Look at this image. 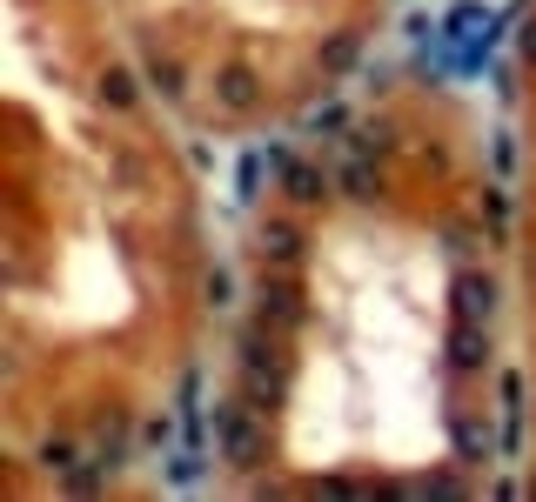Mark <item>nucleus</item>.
I'll list each match as a JSON object with an SVG mask.
<instances>
[{
  "label": "nucleus",
  "instance_id": "nucleus-1",
  "mask_svg": "<svg viewBox=\"0 0 536 502\" xmlns=\"http://www.w3.org/2000/svg\"><path fill=\"white\" fill-rule=\"evenodd\" d=\"M215 442L235 469H255L262 462V429H255V409L248 402H215Z\"/></svg>",
  "mask_w": 536,
  "mask_h": 502
},
{
  "label": "nucleus",
  "instance_id": "nucleus-2",
  "mask_svg": "<svg viewBox=\"0 0 536 502\" xmlns=\"http://www.w3.org/2000/svg\"><path fill=\"white\" fill-rule=\"evenodd\" d=\"M268 168L282 175L289 201H302V208H315V201L329 195V175H322V168H309V161H289V154H268Z\"/></svg>",
  "mask_w": 536,
  "mask_h": 502
},
{
  "label": "nucleus",
  "instance_id": "nucleus-3",
  "mask_svg": "<svg viewBox=\"0 0 536 502\" xmlns=\"http://www.w3.org/2000/svg\"><path fill=\"white\" fill-rule=\"evenodd\" d=\"M369 134H349V154H342V195L349 201H376V168H369Z\"/></svg>",
  "mask_w": 536,
  "mask_h": 502
},
{
  "label": "nucleus",
  "instance_id": "nucleus-4",
  "mask_svg": "<svg viewBox=\"0 0 536 502\" xmlns=\"http://www.w3.org/2000/svg\"><path fill=\"white\" fill-rule=\"evenodd\" d=\"M242 375H248V402H268L275 395V362H268V349H262V335H248V349H242Z\"/></svg>",
  "mask_w": 536,
  "mask_h": 502
},
{
  "label": "nucleus",
  "instance_id": "nucleus-5",
  "mask_svg": "<svg viewBox=\"0 0 536 502\" xmlns=\"http://www.w3.org/2000/svg\"><path fill=\"white\" fill-rule=\"evenodd\" d=\"M483 355H490V349H483V322H456V328H449V369H483Z\"/></svg>",
  "mask_w": 536,
  "mask_h": 502
},
{
  "label": "nucleus",
  "instance_id": "nucleus-6",
  "mask_svg": "<svg viewBox=\"0 0 536 502\" xmlns=\"http://www.w3.org/2000/svg\"><path fill=\"white\" fill-rule=\"evenodd\" d=\"M490 302L496 288L483 275H456V322H490Z\"/></svg>",
  "mask_w": 536,
  "mask_h": 502
},
{
  "label": "nucleus",
  "instance_id": "nucleus-7",
  "mask_svg": "<svg viewBox=\"0 0 536 502\" xmlns=\"http://www.w3.org/2000/svg\"><path fill=\"white\" fill-rule=\"evenodd\" d=\"M449 436H456L463 462H490V456H496V436H490V422H476V415H456V422H449Z\"/></svg>",
  "mask_w": 536,
  "mask_h": 502
},
{
  "label": "nucleus",
  "instance_id": "nucleus-8",
  "mask_svg": "<svg viewBox=\"0 0 536 502\" xmlns=\"http://www.w3.org/2000/svg\"><path fill=\"white\" fill-rule=\"evenodd\" d=\"M215 88H222V101H228L235 114L255 108V74H248V67H222V81H215Z\"/></svg>",
  "mask_w": 536,
  "mask_h": 502
},
{
  "label": "nucleus",
  "instance_id": "nucleus-9",
  "mask_svg": "<svg viewBox=\"0 0 536 502\" xmlns=\"http://www.w3.org/2000/svg\"><path fill=\"white\" fill-rule=\"evenodd\" d=\"M262 248L275 255V262H295V255H302V235H295L289 221H268V228H262Z\"/></svg>",
  "mask_w": 536,
  "mask_h": 502
},
{
  "label": "nucleus",
  "instance_id": "nucleus-10",
  "mask_svg": "<svg viewBox=\"0 0 536 502\" xmlns=\"http://www.w3.org/2000/svg\"><path fill=\"white\" fill-rule=\"evenodd\" d=\"M262 308L275 315V322H295V315H302V302H295V282H268V288H262Z\"/></svg>",
  "mask_w": 536,
  "mask_h": 502
},
{
  "label": "nucleus",
  "instance_id": "nucleus-11",
  "mask_svg": "<svg viewBox=\"0 0 536 502\" xmlns=\"http://www.w3.org/2000/svg\"><path fill=\"white\" fill-rule=\"evenodd\" d=\"M101 101H114V108H128V101H134V74L108 67V74H101Z\"/></svg>",
  "mask_w": 536,
  "mask_h": 502
},
{
  "label": "nucleus",
  "instance_id": "nucleus-12",
  "mask_svg": "<svg viewBox=\"0 0 536 502\" xmlns=\"http://www.w3.org/2000/svg\"><path fill=\"white\" fill-rule=\"evenodd\" d=\"M155 81H161V94H181V67L175 61H155Z\"/></svg>",
  "mask_w": 536,
  "mask_h": 502
},
{
  "label": "nucleus",
  "instance_id": "nucleus-13",
  "mask_svg": "<svg viewBox=\"0 0 536 502\" xmlns=\"http://www.w3.org/2000/svg\"><path fill=\"white\" fill-rule=\"evenodd\" d=\"M349 61H356V41H349V34H342V41L329 47V67H349Z\"/></svg>",
  "mask_w": 536,
  "mask_h": 502
},
{
  "label": "nucleus",
  "instance_id": "nucleus-14",
  "mask_svg": "<svg viewBox=\"0 0 536 502\" xmlns=\"http://www.w3.org/2000/svg\"><path fill=\"white\" fill-rule=\"evenodd\" d=\"M309 128H315V134H335V128H342V108H322V114L309 121Z\"/></svg>",
  "mask_w": 536,
  "mask_h": 502
},
{
  "label": "nucleus",
  "instance_id": "nucleus-15",
  "mask_svg": "<svg viewBox=\"0 0 536 502\" xmlns=\"http://www.w3.org/2000/svg\"><path fill=\"white\" fill-rule=\"evenodd\" d=\"M523 54H530V61H536V21L523 27Z\"/></svg>",
  "mask_w": 536,
  "mask_h": 502
}]
</instances>
